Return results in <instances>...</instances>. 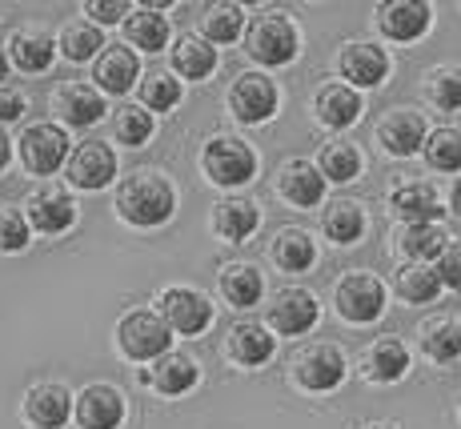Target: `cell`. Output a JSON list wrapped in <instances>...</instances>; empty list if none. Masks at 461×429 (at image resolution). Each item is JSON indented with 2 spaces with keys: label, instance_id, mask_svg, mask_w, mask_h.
<instances>
[{
  "label": "cell",
  "instance_id": "7dc6e473",
  "mask_svg": "<svg viewBox=\"0 0 461 429\" xmlns=\"http://www.w3.org/2000/svg\"><path fill=\"white\" fill-rule=\"evenodd\" d=\"M8 160H13V141H8V132L0 129V173L8 169Z\"/></svg>",
  "mask_w": 461,
  "mask_h": 429
},
{
  "label": "cell",
  "instance_id": "d590c367",
  "mask_svg": "<svg viewBox=\"0 0 461 429\" xmlns=\"http://www.w3.org/2000/svg\"><path fill=\"white\" fill-rule=\"evenodd\" d=\"M57 49L65 52L73 65H85V60H93L96 52L104 49V37H101V29H96L93 21H68L65 29H60Z\"/></svg>",
  "mask_w": 461,
  "mask_h": 429
},
{
  "label": "cell",
  "instance_id": "44dd1931",
  "mask_svg": "<svg viewBox=\"0 0 461 429\" xmlns=\"http://www.w3.org/2000/svg\"><path fill=\"white\" fill-rule=\"evenodd\" d=\"M389 209H393L405 225H438L441 196L429 181H405L389 193Z\"/></svg>",
  "mask_w": 461,
  "mask_h": 429
},
{
  "label": "cell",
  "instance_id": "f907efd6",
  "mask_svg": "<svg viewBox=\"0 0 461 429\" xmlns=\"http://www.w3.org/2000/svg\"><path fill=\"white\" fill-rule=\"evenodd\" d=\"M8 77V57H5V49H0V80Z\"/></svg>",
  "mask_w": 461,
  "mask_h": 429
},
{
  "label": "cell",
  "instance_id": "cb8c5ba5",
  "mask_svg": "<svg viewBox=\"0 0 461 429\" xmlns=\"http://www.w3.org/2000/svg\"><path fill=\"white\" fill-rule=\"evenodd\" d=\"M321 229L333 245H357L366 233V205L353 196H333L321 209Z\"/></svg>",
  "mask_w": 461,
  "mask_h": 429
},
{
  "label": "cell",
  "instance_id": "8fae6325",
  "mask_svg": "<svg viewBox=\"0 0 461 429\" xmlns=\"http://www.w3.org/2000/svg\"><path fill=\"white\" fill-rule=\"evenodd\" d=\"M425 137H429V129H425V117L418 109H405V105H393V109L381 113L377 121V141L381 149H385L389 157H413L421 153Z\"/></svg>",
  "mask_w": 461,
  "mask_h": 429
},
{
  "label": "cell",
  "instance_id": "ac0fdd59",
  "mask_svg": "<svg viewBox=\"0 0 461 429\" xmlns=\"http://www.w3.org/2000/svg\"><path fill=\"white\" fill-rule=\"evenodd\" d=\"M52 113H57L65 124L73 129H88L104 117V96L96 93V85H85V80H68L52 93Z\"/></svg>",
  "mask_w": 461,
  "mask_h": 429
},
{
  "label": "cell",
  "instance_id": "ee69618b",
  "mask_svg": "<svg viewBox=\"0 0 461 429\" xmlns=\"http://www.w3.org/2000/svg\"><path fill=\"white\" fill-rule=\"evenodd\" d=\"M433 277L441 289H461V245H446L433 261Z\"/></svg>",
  "mask_w": 461,
  "mask_h": 429
},
{
  "label": "cell",
  "instance_id": "f1b7e54d",
  "mask_svg": "<svg viewBox=\"0 0 461 429\" xmlns=\"http://www.w3.org/2000/svg\"><path fill=\"white\" fill-rule=\"evenodd\" d=\"M418 342H421V350H425L429 361H438V365L457 361V357H461V321L449 317V313L421 321Z\"/></svg>",
  "mask_w": 461,
  "mask_h": 429
},
{
  "label": "cell",
  "instance_id": "9c48e42d",
  "mask_svg": "<svg viewBox=\"0 0 461 429\" xmlns=\"http://www.w3.org/2000/svg\"><path fill=\"white\" fill-rule=\"evenodd\" d=\"M281 93L265 73H241L229 85V113L241 124H265L277 113Z\"/></svg>",
  "mask_w": 461,
  "mask_h": 429
},
{
  "label": "cell",
  "instance_id": "30bf717a",
  "mask_svg": "<svg viewBox=\"0 0 461 429\" xmlns=\"http://www.w3.org/2000/svg\"><path fill=\"white\" fill-rule=\"evenodd\" d=\"M24 221H29V229H37L44 237L68 233L77 221V201L60 189V185H41V189L29 193V201H24Z\"/></svg>",
  "mask_w": 461,
  "mask_h": 429
},
{
  "label": "cell",
  "instance_id": "277c9868",
  "mask_svg": "<svg viewBox=\"0 0 461 429\" xmlns=\"http://www.w3.org/2000/svg\"><path fill=\"white\" fill-rule=\"evenodd\" d=\"M333 306L349 325H369L385 313V285L366 269H349L333 285Z\"/></svg>",
  "mask_w": 461,
  "mask_h": 429
},
{
  "label": "cell",
  "instance_id": "7402d4cb",
  "mask_svg": "<svg viewBox=\"0 0 461 429\" xmlns=\"http://www.w3.org/2000/svg\"><path fill=\"white\" fill-rule=\"evenodd\" d=\"M361 365H366V378L377 381V386H393L410 373V350H405L402 337H377L366 353H361Z\"/></svg>",
  "mask_w": 461,
  "mask_h": 429
},
{
  "label": "cell",
  "instance_id": "8992f818",
  "mask_svg": "<svg viewBox=\"0 0 461 429\" xmlns=\"http://www.w3.org/2000/svg\"><path fill=\"white\" fill-rule=\"evenodd\" d=\"M168 342H173V333L157 317V309H132L117 325V345L129 361H157L168 353Z\"/></svg>",
  "mask_w": 461,
  "mask_h": 429
},
{
  "label": "cell",
  "instance_id": "2e32d148",
  "mask_svg": "<svg viewBox=\"0 0 461 429\" xmlns=\"http://www.w3.org/2000/svg\"><path fill=\"white\" fill-rule=\"evenodd\" d=\"M377 24L389 41H402V44H413L429 32L433 24V8L421 5V0H389V5L377 8Z\"/></svg>",
  "mask_w": 461,
  "mask_h": 429
},
{
  "label": "cell",
  "instance_id": "4fadbf2b",
  "mask_svg": "<svg viewBox=\"0 0 461 429\" xmlns=\"http://www.w3.org/2000/svg\"><path fill=\"white\" fill-rule=\"evenodd\" d=\"M65 169H68V181H73L77 189L96 193L117 177V153H113L104 141H85V145H77L73 153H68Z\"/></svg>",
  "mask_w": 461,
  "mask_h": 429
},
{
  "label": "cell",
  "instance_id": "3957f363",
  "mask_svg": "<svg viewBox=\"0 0 461 429\" xmlns=\"http://www.w3.org/2000/svg\"><path fill=\"white\" fill-rule=\"evenodd\" d=\"M201 169H205V177L212 185H221V189H237V185L253 181L257 153H253V145H245L241 137L221 132V137H209L205 149H201Z\"/></svg>",
  "mask_w": 461,
  "mask_h": 429
},
{
  "label": "cell",
  "instance_id": "83f0119b",
  "mask_svg": "<svg viewBox=\"0 0 461 429\" xmlns=\"http://www.w3.org/2000/svg\"><path fill=\"white\" fill-rule=\"evenodd\" d=\"M221 297L237 309H253L265 297V277L249 261H229L221 265Z\"/></svg>",
  "mask_w": 461,
  "mask_h": 429
},
{
  "label": "cell",
  "instance_id": "ffe728a7",
  "mask_svg": "<svg viewBox=\"0 0 461 429\" xmlns=\"http://www.w3.org/2000/svg\"><path fill=\"white\" fill-rule=\"evenodd\" d=\"M73 409H77V425L81 429H117L125 422V397H121V389L101 386V381L81 389Z\"/></svg>",
  "mask_w": 461,
  "mask_h": 429
},
{
  "label": "cell",
  "instance_id": "52a82bcc",
  "mask_svg": "<svg viewBox=\"0 0 461 429\" xmlns=\"http://www.w3.org/2000/svg\"><path fill=\"white\" fill-rule=\"evenodd\" d=\"M294 381L309 393H330L345 381V350L333 342H309L294 357Z\"/></svg>",
  "mask_w": 461,
  "mask_h": 429
},
{
  "label": "cell",
  "instance_id": "e0dca14e",
  "mask_svg": "<svg viewBox=\"0 0 461 429\" xmlns=\"http://www.w3.org/2000/svg\"><path fill=\"white\" fill-rule=\"evenodd\" d=\"M24 417L32 429H65L73 417V393L57 381H41L24 393Z\"/></svg>",
  "mask_w": 461,
  "mask_h": 429
},
{
  "label": "cell",
  "instance_id": "7c38bea8",
  "mask_svg": "<svg viewBox=\"0 0 461 429\" xmlns=\"http://www.w3.org/2000/svg\"><path fill=\"white\" fill-rule=\"evenodd\" d=\"M337 68L349 80V88H377L389 77V52L374 41H349L337 52Z\"/></svg>",
  "mask_w": 461,
  "mask_h": 429
},
{
  "label": "cell",
  "instance_id": "9a60e30c",
  "mask_svg": "<svg viewBox=\"0 0 461 429\" xmlns=\"http://www.w3.org/2000/svg\"><path fill=\"white\" fill-rule=\"evenodd\" d=\"M277 196L294 209H313L325 201V177L317 173L313 160L294 157L277 169Z\"/></svg>",
  "mask_w": 461,
  "mask_h": 429
},
{
  "label": "cell",
  "instance_id": "f6af8a7d",
  "mask_svg": "<svg viewBox=\"0 0 461 429\" xmlns=\"http://www.w3.org/2000/svg\"><path fill=\"white\" fill-rule=\"evenodd\" d=\"M85 13L93 16L96 24H117L121 16H129V5L125 0H88Z\"/></svg>",
  "mask_w": 461,
  "mask_h": 429
},
{
  "label": "cell",
  "instance_id": "8d00e7d4",
  "mask_svg": "<svg viewBox=\"0 0 461 429\" xmlns=\"http://www.w3.org/2000/svg\"><path fill=\"white\" fill-rule=\"evenodd\" d=\"M245 8L241 5H212L205 8V16H201V32H205V41L209 44H229V41H237L245 32Z\"/></svg>",
  "mask_w": 461,
  "mask_h": 429
},
{
  "label": "cell",
  "instance_id": "4316f807",
  "mask_svg": "<svg viewBox=\"0 0 461 429\" xmlns=\"http://www.w3.org/2000/svg\"><path fill=\"white\" fill-rule=\"evenodd\" d=\"M277 350V342H273V333L261 325V321H237L233 329H229V353H233L237 365H245V370H253V365H265Z\"/></svg>",
  "mask_w": 461,
  "mask_h": 429
},
{
  "label": "cell",
  "instance_id": "1f68e13d",
  "mask_svg": "<svg viewBox=\"0 0 461 429\" xmlns=\"http://www.w3.org/2000/svg\"><path fill=\"white\" fill-rule=\"evenodd\" d=\"M125 37L145 52H161L168 44V16H161V8H129L125 16Z\"/></svg>",
  "mask_w": 461,
  "mask_h": 429
},
{
  "label": "cell",
  "instance_id": "ba28073f",
  "mask_svg": "<svg viewBox=\"0 0 461 429\" xmlns=\"http://www.w3.org/2000/svg\"><path fill=\"white\" fill-rule=\"evenodd\" d=\"M16 145H21L24 169H29V173H37V177L57 173V169L68 160V132L60 129V124H52V121L29 124V129L21 132V141H16Z\"/></svg>",
  "mask_w": 461,
  "mask_h": 429
},
{
  "label": "cell",
  "instance_id": "bcb514c9",
  "mask_svg": "<svg viewBox=\"0 0 461 429\" xmlns=\"http://www.w3.org/2000/svg\"><path fill=\"white\" fill-rule=\"evenodd\" d=\"M24 109H29V96L21 88H0V121H21Z\"/></svg>",
  "mask_w": 461,
  "mask_h": 429
},
{
  "label": "cell",
  "instance_id": "f35d334b",
  "mask_svg": "<svg viewBox=\"0 0 461 429\" xmlns=\"http://www.w3.org/2000/svg\"><path fill=\"white\" fill-rule=\"evenodd\" d=\"M425 96L438 109L457 113L461 109V65H438L425 73Z\"/></svg>",
  "mask_w": 461,
  "mask_h": 429
},
{
  "label": "cell",
  "instance_id": "f546056e",
  "mask_svg": "<svg viewBox=\"0 0 461 429\" xmlns=\"http://www.w3.org/2000/svg\"><path fill=\"white\" fill-rule=\"evenodd\" d=\"M269 257L277 261V269H285V273H305L309 265L317 261V245H313V237H309L305 229L285 225V229H277V233H273Z\"/></svg>",
  "mask_w": 461,
  "mask_h": 429
},
{
  "label": "cell",
  "instance_id": "b9f144b4",
  "mask_svg": "<svg viewBox=\"0 0 461 429\" xmlns=\"http://www.w3.org/2000/svg\"><path fill=\"white\" fill-rule=\"evenodd\" d=\"M181 101V80H173V73H149L140 80V109L145 113H168Z\"/></svg>",
  "mask_w": 461,
  "mask_h": 429
},
{
  "label": "cell",
  "instance_id": "c3c4849f",
  "mask_svg": "<svg viewBox=\"0 0 461 429\" xmlns=\"http://www.w3.org/2000/svg\"><path fill=\"white\" fill-rule=\"evenodd\" d=\"M449 209H454L457 217H461V177L454 181V189H449Z\"/></svg>",
  "mask_w": 461,
  "mask_h": 429
},
{
  "label": "cell",
  "instance_id": "60d3db41",
  "mask_svg": "<svg viewBox=\"0 0 461 429\" xmlns=\"http://www.w3.org/2000/svg\"><path fill=\"white\" fill-rule=\"evenodd\" d=\"M153 129H157L153 113H145L140 105H121L117 117H113V137H117L121 145H129V149L145 145V141L153 137Z\"/></svg>",
  "mask_w": 461,
  "mask_h": 429
},
{
  "label": "cell",
  "instance_id": "ab89813d",
  "mask_svg": "<svg viewBox=\"0 0 461 429\" xmlns=\"http://www.w3.org/2000/svg\"><path fill=\"white\" fill-rule=\"evenodd\" d=\"M393 285L410 306H429V301L441 293V285H438V277H433L429 265H402L393 277Z\"/></svg>",
  "mask_w": 461,
  "mask_h": 429
},
{
  "label": "cell",
  "instance_id": "484cf974",
  "mask_svg": "<svg viewBox=\"0 0 461 429\" xmlns=\"http://www.w3.org/2000/svg\"><path fill=\"white\" fill-rule=\"evenodd\" d=\"M313 113L330 129H349L361 117V96H357V88L333 80V85H321V93L313 96Z\"/></svg>",
  "mask_w": 461,
  "mask_h": 429
},
{
  "label": "cell",
  "instance_id": "d6a6232c",
  "mask_svg": "<svg viewBox=\"0 0 461 429\" xmlns=\"http://www.w3.org/2000/svg\"><path fill=\"white\" fill-rule=\"evenodd\" d=\"M173 68L185 80H205L217 68V49L205 37H193L189 32V37H181L173 44Z\"/></svg>",
  "mask_w": 461,
  "mask_h": 429
},
{
  "label": "cell",
  "instance_id": "6da1fadb",
  "mask_svg": "<svg viewBox=\"0 0 461 429\" xmlns=\"http://www.w3.org/2000/svg\"><path fill=\"white\" fill-rule=\"evenodd\" d=\"M176 189L161 169H137L117 185V213L137 229H157L173 217Z\"/></svg>",
  "mask_w": 461,
  "mask_h": 429
},
{
  "label": "cell",
  "instance_id": "7a4b0ae2",
  "mask_svg": "<svg viewBox=\"0 0 461 429\" xmlns=\"http://www.w3.org/2000/svg\"><path fill=\"white\" fill-rule=\"evenodd\" d=\"M245 52H249L257 65L281 68L301 52V32L285 13H261L245 29Z\"/></svg>",
  "mask_w": 461,
  "mask_h": 429
},
{
  "label": "cell",
  "instance_id": "d6986e66",
  "mask_svg": "<svg viewBox=\"0 0 461 429\" xmlns=\"http://www.w3.org/2000/svg\"><path fill=\"white\" fill-rule=\"evenodd\" d=\"M140 77V60L137 52L125 49V44H104L101 52H96V68H93V80H96V93H129L132 85H137Z\"/></svg>",
  "mask_w": 461,
  "mask_h": 429
},
{
  "label": "cell",
  "instance_id": "603a6c76",
  "mask_svg": "<svg viewBox=\"0 0 461 429\" xmlns=\"http://www.w3.org/2000/svg\"><path fill=\"white\" fill-rule=\"evenodd\" d=\"M145 381H153V389L165 393V397H181V393H189L201 381V365L189 353H165L145 373Z\"/></svg>",
  "mask_w": 461,
  "mask_h": 429
},
{
  "label": "cell",
  "instance_id": "e575fe53",
  "mask_svg": "<svg viewBox=\"0 0 461 429\" xmlns=\"http://www.w3.org/2000/svg\"><path fill=\"white\" fill-rule=\"evenodd\" d=\"M317 173H321L325 181H337V185L357 181L361 177V149L349 145V141H330V145H321Z\"/></svg>",
  "mask_w": 461,
  "mask_h": 429
},
{
  "label": "cell",
  "instance_id": "681fc988",
  "mask_svg": "<svg viewBox=\"0 0 461 429\" xmlns=\"http://www.w3.org/2000/svg\"><path fill=\"white\" fill-rule=\"evenodd\" d=\"M361 429H397L393 422H369V425H361Z\"/></svg>",
  "mask_w": 461,
  "mask_h": 429
},
{
  "label": "cell",
  "instance_id": "7bdbcfd3",
  "mask_svg": "<svg viewBox=\"0 0 461 429\" xmlns=\"http://www.w3.org/2000/svg\"><path fill=\"white\" fill-rule=\"evenodd\" d=\"M29 245V221L16 209H0V253H21Z\"/></svg>",
  "mask_w": 461,
  "mask_h": 429
},
{
  "label": "cell",
  "instance_id": "5bb4252c",
  "mask_svg": "<svg viewBox=\"0 0 461 429\" xmlns=\"http://www.w3.org/2000/svg\"><path fill=\"white\" fill-rule=\"evenodd\" d=\"M269 325L277 329V333L285 337H301L309 333V329L317 325V317H321V306H317V297L309 289H297V285H289V289H281L277 297L269 301Z\"/></svg>",
  "mask_w": 461,
  "mask_h": 429
},
{
  "label": "cell",
  "instance_id": "74e56055",
  "mask_svg": "<svg viewBox=\"0 0 461 429\" xmlns=\"http://www.w3.org/2000/svg\"><path fill=\"white\" fill-rule=\"evenodd\" d=\"M425 160H429L433 173H461V129H438L425 137L421 145Z\"/></svg>",
  "mask_w": 461,
  "mask_h": 429
},
{
  "label": "cell",
  "instance_id": "836d02e7",
  "mask_svg": "<svg viewBox=\"0 0 461 429\" xmlns=\"http://www.w3.org/2000/svg\"><path fill=\"white\" fill-rule=\"evenodd\" d=\"M449 245L446 229L441 225H405L402 233H397V253L410 257L413 265L421 261H438V253Z\"/></svg>",
  "mask_w": 461,
  "mask_h": 429
},
{
  "label": "cell",
  "instance_id": "4dcf8cb0",
  "mask_svg": "<svg viewBox=\"0 0 461 429\" xmlns=\"http://www.w3.org/2000/svg\"><path fill=\"white\" fill-rule=\"evenodd\" d=\"M257 225H261V209H257L253 201H241V196L221 201L217 213H212V229H217V237H225L229 245L249 241L257 233Z\"/></svg>",
  "mask_w": 461,
  "mask_h": 429
},
{
  "label": "cell",
  "instance_id": "5b68a950",
  "mask_svg": "<svg viewBox=\"0 0 461 429\" xmlns=\"http://www.w3.org/2000/svg\"><path fill=\"white\" fill-rule=\"evenodd\" d=\"M157 317L168 325V333L197 337L212 325V306L205 293L193 289V285H168L161 297H157Z\"/></svg>",
  "mask_w": 461,
  "mask_h": 429
},
{
  "label": "cell",
  "instance_id": "d4e9b609",
  "mask_svg": "<svg viewBox=\"0 0 461 429\" xmlns=\"http://www.w3.org/2000/svg\"><path fill=\"white\" fill-rule=\"evenodd\" d=\"M5 49H8L5 57L13 60L21 73H44V68L52 65V57H57V41L41 29H16Z\"/></svg>",
  "mask_w": 461,
  "mask_h": 429
}]
</instances>
